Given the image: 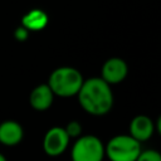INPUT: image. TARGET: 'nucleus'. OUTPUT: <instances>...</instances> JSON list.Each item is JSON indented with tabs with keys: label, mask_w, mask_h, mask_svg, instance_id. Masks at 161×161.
Masks as SVG:
<instances>
[{
	"label": "nucleus",
	"mask_w": 161,
	"mask_h": 161,
	"mask_svg": "<svg viewBox=\"0 0 161 161\" xmlns=\"http://www.w3.org/2000/svg\"><path fill=\"white\" fill-rule=\"evenodd\" d=\"M77 98L82 109L94 117H101L109 113L114 102L112 87L101 77L84 79Z\"/></svg>",
	"instance_id": "nucleus-1"
},
{
	"label": "nucleus",
	"mask_w": 161,
	"mask_h": 161,
	"mask_svg": "<svg viewBox=\"0 0 161 161\" xmlns=\"http://www.w3.org/2000/svg\"><path fill=\"white\" fill-rule=\"evenodd\" d=\"M83 82L84 78L77 68L64 65L55 68L50 73L47 84L55 97L70 98L78 94Z\"/></svg>",
	"instance_id": "nucleus-2"
},
{
	"label": "nucleus",
	"mask_w": 161,
	"mask_h": 161,
	"mask_svg": "<svg viewBox=\"0 0 161 161\" xmlns=\"http://www.w3.org/2000/svg\"><path fill=\"white\" fill-rule=\"evenodd\" d=\"M141 151V143L128 133L116 135L104 143V155L108 161H136Z\"/></svg>",
	"instance_id": "nucleus-3"
},
{
	"label": "nucleus",
	"mask_w": 161,
	"mask_h": 161,
	"mask_svg": "<svg viewBox=\"0 0 161 161\" xmlns=\"http://www.w3.org/2000/svg\"><path fill=\"white\" fill-rule=\"evenodd\" d=\"M104 143L96 135H82L70 146V161H104Z\"/></svg>",
	"instance_id": "nucleus-4"
},
{
	"label": "nucleus",
	"mask_w": 161,
	"mask_h": 161,
	"mask_svg": "<svg viewBox=\"0 0 161 161\" xmlns=\"http://www.w3.org/2000/svg\"><path fill=\"white\" fill-rule=\"evenodd\" d=\"M69 143H70V138L64 131V127L53 126L44 133L42 147L47 156L58 157L68 150Z\"/></svg>",
	"instance_id": "nucleus-5"
},
{
	"label": "nucleus",
	"mask_w": 161,
	"mask_h": 161,
	"mask_svg": "<svg viewBox=\"0 0 161 161\" xmlns=\"http://www.w3.org/2000/svg\"><path fill=\"white\" fill-rule=\"evenodd\" d=\"M127 74H128V65L119 57L108 58L103 63L101 69V78L111 87L123 82Z\"/></svg>",
	"instance_id": "nucleus-6"
},
{
	"label": "nucleus",
	"mask_w": 161,
	"mask_h": 161,
	"mask_svg": "<svg viewBox=\"0 0 161 161\" xmlns=\"http://www.w3.org/2000/svg\"><path fill=\"white\" fill-rule=\"evenodd\" d=\"M155 133V122L146 114L135 116L128 125V135L137 142L142 143L148 141Z\"/></svg>",
	"instance_id": "nucleus-7"
},
{
	"label": "nucleus",
	"mask_w": 161,
	"mask_h": 161,
	"mask_svg": "<svg viewBox=\"0 0 161 161\" xmlns=\"http://www.w3.org/2000/svg\"><path fill=\"white\" fill-rule=\"evenodd\" d=\"M24 138V128L15 119H6L0 123V145L6 147L18 146Z\"/></svg>",
	"instance_id": "nucleus-8"
},
{
	"label": "nucleus",
	"mask_w": 161,
	"mask_h": 161,
	"mask_svg": "<svg viewBox=\"0 0 161 161\" xmlns=\"http://www.w3.org/2000/svg\"><path fill=\"white\" fill-rule=\"evenodd\" d=\"M54 94L47 83L38 84L29 94V104L34 111L44 112L49 109L54 102Z\"/></svg>",
	"instance_id": "nucleus-9"
},
{
	"label": "nucleus",
	"mask_w": 161,
	"mask_h": 161,
	"mask_svg": "<svg viewBox=\"0 0 161 161\" xmlns=\"http://www.w3.org/2000/svg\"><path fill=\"white\" fill-rule=\"evenodd\" d=\"M48 14L42 9H31L25 13L21 18V26H24L29 33L40 31L48 25Z\"/></svg>",
	"instance_id": "nucleus-10"
},
{
	"label": "nucleus",
	"mask_w": 161,
	"mask_h": 161,
	"mask_svg": "<svg viewBox=\"0 0 161 161\" xmlns=\"http://www.w3.org/2000/svg\"><path fill=\"white\" fill-rule=\"evenodd\" d=\"M64 131L67 132L68 137L70 140H77L78 137H80L83 135V127H82V123L73 119V121H69L65 127H64Z\"/></svg>",
	"instance_id": "nucleus-11"
},
{
	"label": "nucleus",
	"mask_w": 161,
	"mask_h": 161,
	"mask_svg": "<svg viewBox=\"0 0 161 161\" xmlns=\"http://www.w3.org/2000/svg\"><path fill=\"white\" fill-rule=\"evenodd\" d=\"M136 161H161V152L155 148L142 150Z\"/></svg>",
	"instance_id": "nucleus-12"
},
{
	"label": "nucleus",
	"mask_w": 161,
	"mask_h": 161,
	"mask_svg": "<svg viewBox=\"0 0 161 161\" xmlns=\"http://www.w3.org/2000/svg\"><path fill=\"white\" fill-rule=\"evenodd\" d=\"M29 31L24 28V26H21V25H19L15 30H14V38L18 40V42H25L28 38H29Z\"/></svg>",
	"instance_id": "nucleus-13"
},
{
	"label": "nucleus",
	"mask_w": 161,
	"mask_h": 161,
	"mask_svg": "<svg viewBox=\"0 0 161 161\" xmlns=\"http://www.w3.org/2000/svg\"><path fill=\"white\" fill-rule=\"evenodd\" d=\"M155 132H157L161 136V114L157 117V119L155 122Z\"/></svg>",
	"instance_id": "nucleus-14"
},
{
	"label": "nucleus",
	"mask_w": 161,
	"mask_h": 161,
	"mask_svg": "<svg viewBox=\"0 0 161 161\" xmlns=\"http://www.w3.org/2000/svg\"><path fill=\"white\" fill-rule=\"evenodd\" d=\"M0 161H8V160H6V157H5L1 152H0Z\"/></svg>",
	"instance_id": "nucleus-15"
}]
</instances>
